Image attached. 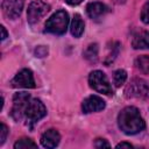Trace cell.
Instances as JSON below:
<instances>
[{
    "label": "cell",
    "mask_w": 149,
    "mask_h": 149,
    "mask_svg": "<svg viewBox=\"0 0 149 149\" xmlns=\"http://www.w3.org/2000/svg\"><path fill=\"white\" fill-rule=\"evenodd\" d=\"M36 147H37V144L28 137H22L14 143L15 149H26V148H36Z\"/></svg>",
    "instance_id": "obj_19"
},
{
    "label": "cell",
    "mask_w": 149,
    "mask_h": 149,
    "mask_svg": "<svg viewBox=\"0 0 149 149\" xmlns=\"http://www.w3.org/2000/svg\"><path fill=\"white\" fill-rule=\"evenodd\" d=\"M135 68L141 71L142 73L147 74L149 73V56L147 55H142V56H139L136 59H135V63H134Z\"/></svg>",
    "instance_id": "obj_16"
},
{
    "label": "cell",
    "mask_w": 149,
    "mask_h": 149,
    "mask_svg": "<svg viewBox=\"0 0 149 149\" xmlns=\"http://www.w3.org/2000/svg\"><path fill=\"white\" fill-rule=\"evenodd\" d=\"M48 52H49V50H48V47H45V45H38L34 50V55L36 57H40V58L45 57L48 55Z\"/></svg>",
    "instance_id": "obj_21"
},
{
    "label": "cell",
    "mask_w": 149,
    "mask_h": 149,
    "mask_svg": "<svg viewBox=\"0 0 149 149\" xmlns=\"http://www.w3.org/2000/svg\"><path fill=\"white\" fill-rule=\"evenodd\" d=\"M108 12H109V8L105 3L99 2V1L90 2L86 6V13L92 20H98V19L105 16Z\"/></svg>",
    "instance_id": "obj_11"
},
{
    "label": "cell",
    "mask_w": 149,
    "mask_h": 149,
    "mask_svg": "<svg viewBox=\"0 0 149 149\" xmlns=\"http://www.w3.org/2000/svg\"><path fill=\"white\" fill-rule=\"evenodd\" d=\"M7 134H8V128H7V126H6L3 122H1V129H0V146L3 144V142L6 141Z\"/></svg>",
    "instance_id": "obj_22"
},
{
    "label": "cell",
    "mask_w": 149,
    "mask_h": 149,
    "mask_svg": "<svg viewBox=\"0 0 149 149\" xmlns=\"http://www.w3.org/2000/svg\"><path fill=\"white\" fill-rule=\"evenodd\" d=\"M93 146H94L95 148H109V147H111V144H109L105 139H97V140L94 141Z\"/></svg>",
    "instance_id": "obj_23"
},
{
    "label": "cell",
    "mask_w": 149,
    "mask_h": 149,
    "mask_svg": "<svg viewBox=\"0 0 149 149\" xmlns=\"http://www.w3.org/2000/svg\"><path fill=\"white\" fill-rule=\"evenodd\" d=\"M116 148H133V146L128 142H121V143L116 144Z\"/></svg>",
    "instance_id": "obj_25"
},
{
    "label": "cell",
    "mask_w": 149,
    "mask_h": 149,
    "mask_svg": "<svg viewBox=\"0 0 149 149\" xmlns=\"http://www.w3.org/2000/svg\"><path fill=\"white\" fill-rule=\"evenodd\" d=\"M88 84H90L91 88H93L94 91H97L99 93H102L106 95L113 94V90H112V86L108 81L107 76L100 70H94L90 73Z\"/></svg>",
    "instance_id": "obj_6"
},
{
    "label": "cell",
    "mask_w": 149,
    "mask_h": 149,
    "mask_svg": "<svg viewBox=\"0 0 149 149\" xmlns=\"http://www.w3.org/2000/svg\"><path fill=\"white\" fill-rule=\"evenodd\" d=\"M30 100H31V97L27 92H17L14 94L13 106L10 109V116L13 118L14 121L19 122L22 119H24V114Z\"/></svg>",
    "instance_id": "obj_5"
},
{
    "label": "cell",
    "mask_w": 149,
    "mask_h": 149,
    "mask_svg": "<svg viewBox=\"0 0 149 149\" xmlns=\"http://www.w3.org/2000/svg\"><path fill=\"white\" fill-rule=\"evenodd\" d=\"M106 107V102L102 100V98L98 95H90L85 98L81 102V111L84 114L93 113V112H100Z\"/></svg>",
    "instance_id": "obj_10"
},
{
    "label": "cell",
    "mask_w": 149,
    "mask_h": 149,
    "mask_svg": "<svg viewBox=\"0 0 149 149\" xmlns=\"http://www.w3.org/2000/svg\"><path fill=\"white\" fill-rule=\"evenodd\" d=\"M126 80H127V72L125 70L119 69V70L114 71V73H113V81H114L116 87H120L121 85H123Z\"/></svg>",
    "instance_id": "obj_18"
},
{
    "label": "cell",
    "mask_w": 149,
    "mask_h": 149,
    "mask_svg": "<svg viewBox=\"0 0 149 149\" xmlns=\"http://www.w3.org/2000/svg\"><path fill=\"white\" fill-rule=\"evenodd\" d=\"M59 141H61V135L54 128L45 130L41 136V144L44 148H56L59 144Z\"/></svg>",
    "instance_id": "obj_12"
},
{
    "label": "cell",
    "mask_w": 149,
    "mask_h": 149,
    "mask_svg": "<svg viewBox=\"0 0 149 149\" xmlns=\"http://www.w3.org/2000/svg\"><path fill=\"white\" fill-rule=\"evenodd\" d=\"M141 20L143 23L149 24V1L146 2L141 10Z\"/></svg>",
    "instance_id": "obj_20"
},
{
    "label": "cell",
    "mask_w": 149,
    "mask_h": 149,
    "mask_svg": "<svg viewBox=\"0 0 149 149\" xmlns=\"http://www.w3.org/2000/svg\"><path fill=\"white\" fill-rule=\"evenodd\" d=\"M24 6V0H2L1 8L8 19H16L21 15Z\"/></svg>",
    "instance_id": "obj_9"
},
{
    "label": "cell",
    "mask_w": 149,
    "mask_h": 149,
    "mask_svg": "<svg viewBox=\"0 0 149 149\" xmlns=\"http://www.w3.org/2000/svg\"><path fill=\"white\" fill-rule=\"evenodd\" d=\"M132 47L134 49H149V33L140 30L132 37Z\"/></svg>",
    "instance_id": "obj_13"
},
{
    "label": "cell",
    "mask_w": 149,
    "mask_h": 149,
    "mask_svg": "<svg viewBox=\"0 0 149 149\" xmlns=\"http://www.w3.org/2000/svg\"><path fill=\"white\" fill-rule=\"evenodd\" d=\"M65 2H66L68 5H70V6H77V5L81 3L83 0H65Z\"/></svg>",
    "instance_id": "obj_24"
},
{
    "label": "cell",
    "mask_w": 149,
    "mask_h": 149,
    "mask_svg": "<svg viewBox=\"0 0 149 149\" xmlns=\"http://www.w3.org/2000/svg\"><path fill=\"white\" fill-rule=\"evenodd\" d=\"M119 51H120V43L119 42H112L111 45H108V54L106 56L105 64L109 65L111 63H113V61L116 58Z\"/></svg>",
    "instance_id": "obj_17"
},
{
    "label": "cell",
    "mask_w": 149,
    "mask_h": 149,
    "mask_svg": "<svg viewBox=\"0 0 149 149\" xmlns=\"http://www.w3.org/2000/svg\"><path fill=\"white\" fill-rule=\"evenodd\" d=\"M115 3H118V5H121V3H123V2H126L127 0H113Z\"/></svg>",
    "instance_id": "obj_27"
},
{
    "label": "cell",
    "mask_w": 149,
    "mask_h": 149,
    "mask_svg": "<svg viewBox=\"0 0 149 149\" xmlns=\"http://www.w3.org/2000/svg\"><path fill=\"white\" fill-rule=\"evenodd\" d=\"M118 126L122 133L135 135L146 128V122L136 107L127 106L121 109L118 115Z\"/></svg>",
    "instance_id": "obj_1"
},
{
    "label": "cell",
    "mask_w": 149,
    "mask_h": 149,
    "mask_svg": "<svg viewBox=\"0 0 149 149\" xmlns=\"http://www.w3.org/2000/svg\"><path fill=\"white\" fill-rule=\"evenodd\" d=\"M84 28H85V24H84L81 16L79 14H74V16L71 21V24H70V31H71L72 36H74L77 38L80 37L84 33Z\"/></svg>",
    "instance_id": "obj_14"
},
{
    "label": "cell",
    "mask_w": 149,
    "mask_h": 149,
    "mask_svg": "<svg viewBox=\"0 0 149 149\" xmlns=\"http://www.w3.org/2000/svg\"><path fill=\"white\" fill-rule=\"evenodd\" d=\"M45 115H47V108H45L44 104L40 99L34 98L30 100L28 108L26 111V114H24L26 122L24 123L29 129H34L35 125L41 119H43Z\"/></svg>",
    "instance_id": "obj_2"
},
{
    "label": "cell",
    "mask_w": 149,
    "mask_h": 149,
    "mask_svg": "<svg viewBox=\"0 0 149 149\" xmlns=\"http://www.w3.org/2000/svg\"><path fill=\"white\" fill-rule=\"evenodd\" d=\"M125 97L128 99H149V83L142 78H134L126 86Z\"/></svg>",
    "instance_id": "obj_4"
},
{
    "label": "cell",
    "mask_w": 149,
    "mask_h": 149,
    "mask_svg": "<svg viewBox=\"0 0 149 149\" xmlns=\"http://www.w3.org/2000/svg\"><path fill=\"white\" fill-rule=\"evenodd\" d=\"M69 26V14L61 9L54 13L45 22V31L55 35H63Z\"/></svg>",
    "instance_id": "obj_3"
},
{
    "label": "cell",
    "mask_w": 149,
    "mask_h": 149,
    "mask_svg": "<svg viewBox=\"0 0 149 149\" xmlns=\"http://www.w3.org/2000/svg\"><path fill=\"white\" fill-rule=\"evenodd\" d=\"M1 33H2V35H1V40H5L6 37H7V31H6V29H5V27L3 26H1Z\"/></svg>",
    "instance_id": "obj_26"
},
{
    "label": "cell",
    "mask_w": 149,
    "mask_h": 149,
    "mask_svg": "<svg viewBox=\"0 0 149 149\" xmlns=\"http://www.w3.org/2000/svg\"><path fill=\"white\" fill-rule=\"evenodd\" d=\"M50 10V5L42 1V0H35L31 1L27 9V21L30 24H35L41 21L42 17H44Z\"/></svg>",
    "instance_id": "obj_7"
},
{
    "label": "cell",
    "mask_w": 149,
    "mask_h": 149,
    "mask_svg": "<svg viewBox=\"0 0 149 149\" xmlns=\"http://www.w3.org/2000/svg\"><path fill=\"white\" fill-rule=\"evenodd\" d=\"M10 85L16 88H34L36 84L31 70L29 69L20 70L10 80Z\"/></svg>",
    "instance_id": "obj_8"
},
{
    "label": "cell",
    "mask_w": 149,
    "mask_h": 149,
    "mask_svg": "<svg viewBox=\"0 0 149 149\" xmlns=\"http://www.w3.org/2000/svg\"><path fill=\"white\" fill-rule=\"evenodd\" d=\"M98 52H99V47L97 43H92L90 44L83 52L84 58L90 62V63H95L98 61Z\"/></svg>",
    "instance_id": "obj_15"
}]
</instances>
